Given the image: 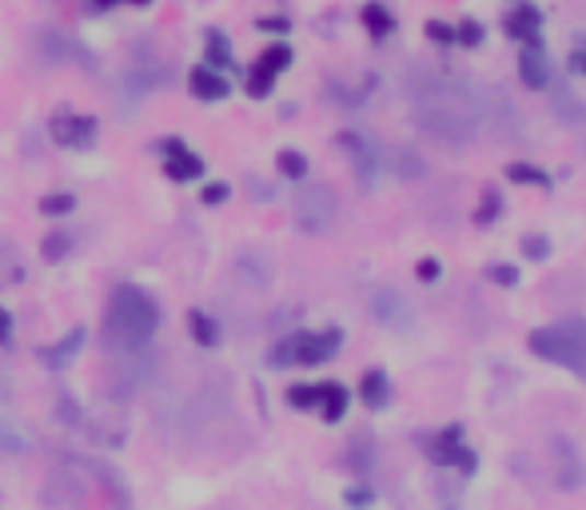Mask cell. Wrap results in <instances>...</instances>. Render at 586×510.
<instances>
[{"mask_svg":"<svg viewBox=\"0 0 586 510\" xmlns=\"http://www.w3.org/2000/svg\"><path fill=\"white\" fill-rule=\"evenodd\" d=\"M347 403H352L347 387H340V383H320V415H323V422H340L343 415H347Z\"/></svg>","mask_w":586,"mask_h":510,"instance_id":"2e32d148","label":"cell"},{"mask_svg":"<svg viewBox=\"0 0 586 510\" xmlns=\"http://www.w3.org/2000/svg\"><path fill=\"white\" fill-rule=\"evenodd\" d=\"M423 33H427V40H435V45H451L455 40V28L451 24H443V21H427Z\"/></svg>","mask_w":586,"mask_h":510,"instance_id":"4dcf8cb0","label":"cell"},{"mask_svg":"<svg viewBox=\"0 0 586 510\" xmlns=\"http://www.w3.org/2000/svg\"><path fill=\"white\" fill-rule=\"evenodd\" d=\"M232 271L244 288H267L272 283V259L260 247H244V252L232 259Z\"/></svg>","mask_w":586,"mask_h":510,"instance_id":"30bf717a","label":"cell"},{"mask_svg":"<svg viewBox=\"0 0 586 510\" xmlns=\"http://www.w3.org/2000/svg\"><path fill=\"white\" fill-rule=\"evenodd\" d=\"M228 200V184H211V188H204V204H220Z\"/></svg>","mask_w":586,"mask_h":510,"instance_id":"e575fe53","label":"cell"},{"mask_svg":"<svg viewBox=\"0 0 586 510\" xmlns=\"http://www.w3.org/2000/svg\"><path fill=\"white\" fill-rule=\"evenodd\" d=\"M554 112L563 116V120H571V124H583L586 120V104H578L571 92H563V96H554Z\"/></svg>","mask_w":586,"mask_h":510,"instance_id":"d4e9b609","label":"cell"},{"mask_svg":"<svg viewBox=\"0 0 586 510\" xmlns=\"http://www.w3.org/2000/svg\"><path fill=\"white\" fill-rule=\"evenodd\" d=\"M188 332L199 347H220V327L208 311H188Z\"/></svg>","mask_w":586,"mask_h":510,"instance_id":"d6986e66","label":"cell"},{"mask_svg":"<svg viewBox=\"0 0 586 510\" xmlns=\"http://www.w3.org/2000/svg\"><path fill=\"white\" fill-rule=\"evenodd\" d=\"M199 172H204V160H199L192 148L180 144V140H168L164 144V176L172 179V184H192V179H199Z\"/></svg>","mask_w":586,"mask_h":510,"instance_id":"9c48e42d","label":"cell"},{"mask_svg":"<svg viewBox=\"0 0 586 510\" xmlns=\"http://www.w3.org/2000/svg\"><path fill=\"white\" fill-rule=\"evenodd\" d=\"M288 403L296 410H320V383H296V387H288Z\"/></svg>","mask_w":586,"mask_h":510,"instance_id":"7402d4cb","label":"cell"},{"mask_svg":"<svg viewBox=\"0 0 586 510\" xmlns=\"http://www.w3.org/2000/svg\"><path fill=\"white\" fill-rule=\"evenodd\" d=\"M487 279L491 283H498V288H515V283H519V271H515L510 264H491Z\"/></svg>","mask_w":586,"mask_h":510,"instance_id":"83f0119b","label":"cell"},{"mask_svg":"<svg viewBox=\"0 0 586 510\" xmlns=\"http://www.w3.org/2000/svg\"><path fill=\"white\" fill-rule=\"evenodd\" d=\"M371 311H376V320L391 323V327H403V323H411L407 300H399L395 291H376V300H371Z\"/></svg>","mask_w":586,"mask_h":510,"instance_id":"9a60e30c","label":"cell"},{"mask_svg":"<svg viewBox=\"0 0 586 510\" xmlns=\"http://www.w3.org/2000/svg\"><path fill=\"white\" fill-rule=\"evenodd\" d=\"M72 196H68V192H56V196H45V200H41V211H45V216H53V220H60V216H68V211H72Z\"/></svg>","mask_w":586,"mask_h":510,"instance_id":"484cf974","label":"cell"},{"mask_svg":"<svg viewBox=\"0 0 586 510\" xmlns=\"http://www.w3.org/2000/svg\"><path fill=\"white\" fill-rule=\"evenodd\" d=\"M554 451H559V459H566V463L559 466V487H563V490H578L586 483L583 459L575 455V447L566 443V439H554Z\"/></svg>","mask_w":586,"mask_h":510,"instance_id":"4fadbf2b","label":"cell"},{"mask_svg":"<svg viewBox=\"0 0 586 510\" xmlns=\"http://www.w3.org/2000/svg\"><path fill=\"white\" fill-rule=\"evenodd\" d=\"M395 172L403 179H420L423 172H427V167H423V160L415 152H411V148H399V155H395Z\"/></svg>","mask_w":586,"mask_h":510,"instance_id":"cb8c5ba5","label":"cell"},{"mask_svg":"<svg viewBox=\"0 0 586 510\" xmlns=\"http://www.w3.org/2000/svg\"><path fill=\"white\" fill-rule=\"evenodd\" d=\"M347 502H352V507H367V502H371V495H367V490H352V495H347Z\"/></svg>","mask_w":586,"mask_h":510,"instance_id":"8d00e7d4","label":"cell"},{"mask_svg":"<svg viewBox=\"0 0 586 510\" xmlns=\"http://www.w3.org/2000/svg\"><path fill=\"white\" fill-rule=\"evenodd\" d=\"M503 211V200H498V192L495 188H487L483 192V208H479V216H475V223H491Z\"/></svg>","mask_w":586,"mask_h":510,"instance_id":"f546056e","label":"cell"},{"mask_svg":"<svg viewBox=\"0 0 586 510\" xmlns=\"http://www.w3.org/2000/svg\"><path fill=\"white\" fill-rule=\"evenodd\" d=\"M12 344V315L4 308H0V347Z\"/></svg>","mask_w":586,"mask_h":510,"instance_id":"836d02e7","label":"cell"},{"mask_svg":"<svg viewBox=\"0 0 586 510\" xmlns=\"http://www.w3.org/2000/svg\"><path fill=\"white\" fill-rule=\"evenodd\" d=\"M188 89H192V96H196V101L216 104V101H228V92H232V84H228V80H223L220 72H216V68L199 65V68H192Z\"/></svg>","mask_w":586,"mask_h":510,"instance_id":"8fae6325","label":"cell"},{"mask_svg":"<svg viewBox=\"0 0 586 510\" xmlns=\"http://www.w3.org/2000/svg\"><path fill=\"white\" fill-rule=\"evenodd\" d=\"M260 28H267V33H284L288 21H260Z\"/></svg>","mask_w":586,"mask_h":510,"instance_id":"74e56055","label":"cell"},{"mask_svg":"<svg viewBox=\"0 0 586 510\" xmlns=\"http://www.w3.org/2000/svg\"><path fill=\"white\" fill-rule=\"evenodd\" d=\"M340 216V200H335V192L328 184H303L296 196V223L303 232L320 235L328 232Z\"/></svg>","mask_w":586,"mask_h":510,"instance_id":"5b68a950","label":"cell"},{"mask_svg":"<svg viewBox=\"0 0 586 510\" xmlns=\"http://www.w3.org/2000/svg\"><path fill=\"white\" fill-rule=\"evenodd\" d=\"M507 179L510 184H522V188H551V176L535 164H522V160L507 164Z\"/></svg>","mask_w":586,"mask_h":510,"instance_id":"ffe728a7","label":"cell"},{"mask_svg":"<svg viewBox=\"0 0 586 510\" xmlns=\"http://www.w3.org/2000/svg\"><path fill=\"white\" fill-rule=\"evenodd\" d=\"M522 255L527 259H547L551 255V240L547 235H522Z\"/></svg>","mask_w":586,"mask_h":510,"instance_id":"4316f807","label":"cell"},{"mask_svg":"<svg viewBox=\"0 0 586 510\" xmlns=\"http://www.w3.org/2000/svg\"><path fill=\"white\" fill-rule=\"evenodd\" d=\"M415 276H420V283H435V279L443 276L439 259H432V255H427V259H420V264H415Z\"/></svg>","mask_w":586,"mask_h":510,"instance_id":"1f68e13d","label":"cell"},{"mask_svg":"<svg viewBox=\"0 0 586 510\" xmlns=\"http://www.w3.org/2000/svg\"><path fill=\"white\" fill-rule=\"evenodd\" d=\"M432 459L439 466H455V471H463V475H475V451L471 447H463V427L459 422H451L447 431L435 434V443H432Z\"/></svg>","mask_w":586,"mask_h":510,"instance_id":"8992f818","label":"cell"},{"mask_svg":"<svg viewBox=\"0 0 586 510\" xmlns=\"http://www.w3.org/2000/svg\"><path fill=\"white\" fill-rule=\"evenodd\" d=\"M223 65H232V45L223 40V33H208V68L220 72Z\"/></svg>","mask_w":586,"mask_h":510,"instance_id":"603a6c76","label":"cell"},{"mask_svg":"<svg viewBox=\"0 0 586 510\" xmlns=\"http://www.w3.org/2000/svg\"><path fill=\"white\" fill-rule=\"evenodd\" d=\"M340 344H343L340 332H299V335H288V339H279V344L272 347V363L320 367L340 351Z\"/></svg>","mask_w":586,"mask_h":510,"instance_id":"277c9868","label":"cell"},{"mask_svg":"<svg viewBox=\"0 0 586 510\" xmlns=\"http://www.w3.org/2000/svg\"><path fill=\"white\" fill-rule=\"evenodd\" d=\"M276 167H279V176H288V179H308V155L296 152V148H284V152L276 155Z\"/></svg>","mask_w":586,"mask_h":510,"instance_id":"44dd1931","label":"cell"},{"mask_svg":"<svg viewBox=\"0 0 586 510\" xmlns=\"http://www.w3.org/2000/svg\"><path fill=\"white\" fill-rule=\"evenodd\" d=\"M96 120L92 116H53L48 120V136L68 152H89L96 144Z\"/></svg>","mask_w":586,"mask_h":510,"instance_id":"52a82bcc","label":"cell"},{"mask_svg":"<svg viewBox=\"0 0 586 510\" xmlns=\"http://www.w3.org/2000/svg\"><path fill=\"white\" fill-rule=\"evenodd\" d=\"M65 252H68V235H48V240H45V259H48V264L65 259Z\"/></svg>","mask_w":586,"mask_h":510,"instance_id":"d6a6232c","label":"cell"},{"mask_svg":"<svg viewBox=\"0 0 586 510\" xmlns=\"http://www.w3.org/2000/svg\"><path fill=\"white\" fill-rule=\"evenodd\" d=\"M156 327H160V308L145 288L124 283V288L112 291L108 311H104V335H108L112 347L140 351L156 335Z\"/></svg>","mask_w":586,"mask_h":510,"instance_id":"7a4b0ae2","label":"cell"},{"mask_svg":"<svg viewBox=\"0 0 586 510\" xmlns=\"http://www.w3.org/2000/svg\"><path fill=\"white\" fill-rule=\"evenodd\" d=\"M415 116H420V128L432 132L435 140H447V144H471L479 132V108L471 104V96L459 89H443L439 80H432L427 89H415Z\"/></svg>","mask_w":586,"mask_h":510,"instance_id":"6da1fadb","label":"cell"},{"mask_svg":"<svg viewBox=\"0 0 586 510\" xmlns=\"http://www.w3.org/2000/svg\"><path fill=\"white\" fill-rule=\"evenodd\" d=\"M571 65H575L578 72H586V53H575V60H571Z\"/></svg>","mask_w":586,"mask_h":510,"instance_id":"f35d334b","label":"cell"},{"mask_svg":"<svg viewBox=\"0 0 586 510\" xmlns=\"http://www.w3.org/2000/svg\"><path fill=\"white\" fill-rule=\"evenodd\" d=\"M359 21H364V28H367V33H371V36H376V40H383V36L395 33V16H391V12L383 9L379 0L364 4V12H359Z\"/></svg>","mask_w":586,"mask_h":510,"instance_id":"e0dca14e","label":"cell"},{"mask_svg":"<svg viewBox=\"0 0 586 510\" xmlns=\"http://www.w3.org/2000/svg\"><path fill=\"white\" fill-rule=\"evenodd\" d=\"M288 65H291V48L288 45L264 48V53H260V60H255V68H252V77H248V92H252L255 101L272 96V89H276V77Z\"/></svg>","mask_w":586,"mask_h":510,"instance_id":"ba28073f","label":"cell"},{"mask_svg":"<svg viewBox=\"0 0 586 510\" xmlns=\"http://www.w3.org/2000/svg\"><path fill=\"white\" fill-rule=\"evenodd\" d=\"M455 40H459V45H483V24L479 21H463L459 24V28H455Z\"/></svg>","mask_w":586,"mask_h":510,"instance_id":"f1b7e54d","label":"cell"},{"mask_svg":"<svg viewBox=\"0 0 586 510\" xmlns=\"http://www.w3.org/2000/svg\"><path fill=\"white\" fill-rule=\"evenodd\" d=\"M116 4H136V9H145L152 0H96V9H116Z\"/></svg>","mask_w":586,"mask_h":510,"instance_id":"d590c367","label":"cell"},{"mask_svg":"<svg viewBox=\"0 0 586 510\" xmlns=\"http://www.w3.org/2000/svg\"><path fill=\"white\" fill-rule=\"evenodd\" d=\"M519 80L527 84V89L542 92L547 84H551V68H547V56H542L539 45H527L519 56Z\"/></svg>","mask_w":586,"mask_h":510,"instance_id":"7c38bea8","label":"cell"},{"mask_svg":"<svg viewBox=\"0 0 586 510\" xmlns=\"http://www.w3.org/2000/svg\"><path fill=\"white\" fill-rule=\"evenodd\" d=\"M359 395H364V403H367V407H371V410L388 407V399H391V383H388V375H383V371H367L364 383H359Z\"/></svg>","mask_w":586,"mask_h":510,"instance_id":"ac0fdd59","label":"cell"},{"mask_svg":"<svg viewBox=\"0 0 586 510\" xmlns=\"http://www.w3.org/2000/svg\"><path fill=\"white\" fill-rule=\"evenodd\" d=\"M539 24H542V12L535 9V4H519V9L510 12L507 21H503V28H507V36H515V40H527V45H531L535 36H539Z\"/></svg>","mask_w":586,"mask_h":510,"instance_id":"5bb4252c","label":"cell"},{"mask_svg":"<svg viewBox=\"0 0 586 510\" xmlns=\"http://www.w3.org/2000/svg\"><path fill=\"white\" fill-rule=\"evenodd\" d=\"M527 347H531L539 359H547V363L575 371L586 383V320L571 315V320L551 323V327H535V332L527 335Z\"/></svg>","mask_w":586,"mask_h":510,"instance_id":"3957f363","label":"cell"}]
</instances>
